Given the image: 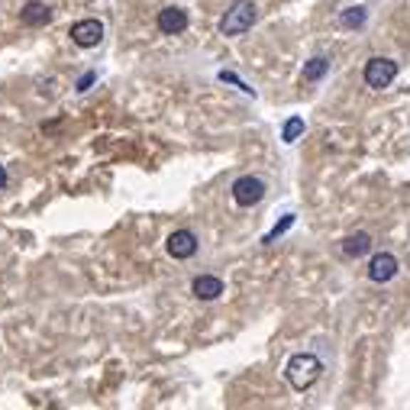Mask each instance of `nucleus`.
I'll return each mask as SVG.
<instances>
[{"instance_id": "obj_1", "label": "nucleus", "mask_w": 410, "mask_h": 410, "mask_svg": "<svg viewBox=\"0 0 410 410\" xmlns=\"http://www.w3.org/2000/svg\"><path fill=\"white\" fill-rule=\"evenodd\" d=\"M320 375H323V362L317 359V355H310V352L291 355V359H288V365H285V378H288V384H291L294 391L313 388Z\"/></svg>"}, {"instance_id": "obj_2", "label": "nucleus", "mask_w": 410, "mask_h": 410, "mask_svg": "<svg viewBox=\"0 0 410 410\" xmlns=\"http://www.w3.org/2000/svg\"><path fill=\"white\" fill-rule=\"evenodd\" d=\"M252 23H256V4H252V0H236V4L223 14L220 33L223 36H243L252 29Z\"/></svg>"}, {"instance_id": "obj_3", "label": "nucleus", "mask_w": 410, "mask_h": 410, "mask_svg": "<svg viewBox=\"0 0 410 410\" xmlns=\"http://www.w3.org/2000/svg\"><path fill=\"white\" fill-rule=\"evenodd\" d=\"M362 78H365V84H369L372 90H384L391 81L397 78V62H391V58H369L365 62V71H362Z\"/></svg>"}, {"instance_id": "obj_4", "label": "nucleus", "mask_w": 410, "mask_h": 410, "mask_svg": "<svg viewBox=\"0 0 410 410\" xmlns=\"http://www.w3.org/2000/svg\"><path fill=\"white\" fill-rule=\"evenodd\" d=\"M265 197V181L256 178V174H243V178L233 181V201L239 207H256Z\"/></svg>"}, {"instance_id": "obj_5", "label": "nucleus", "mask_w": 410, "mask_h": 410, "mask_svg": "<svg viewBox=\"0 0 410 410\" xmlns=\"http://www.w3.org/2000/svg\"><path fill=\"white\" fill-rule=\"evenodd\" d=\"M100 39H104V23L100 20H78L71 26V42L81 49H94V46H100Z\"/></svg>"}, {"instance_id": "obj_6", "label": "nucleus", "mask_w": 410, "mask_h": 410, "mask_svg": "<svg viewBox=\"0 0 410 410\" xmlns=\"http://www.w3.org/2000/svg\"><path fill=\"white\" fill-rule=\"evenodd\" d=\"M165 252L172 258H181V262H184V258H191L197 252V236L191 230H174L165 243Z\"/></svg>"}, {"instance_id": "obj_7", "label": "nucleus", "mask_w": 410, "mask_h": 410, "mask_svg": "<svg viewBox=\"0 0 410 410\" xmlns=\"http://www.w3.org/2000/svg\"><path fill=\"white\" fill-rule=\"evenodd\" d=\"M394 275H397V258L391 256V252H378V256H372L369 278L375 281V285H384V281H391Z\"/></svg>"}, {"instance_id": "obj_8", "label": "nucleus", "mask_w": 410, "mask_h": 410, "mask_svg": "<svg viewBox=\"0 0 410 410\" xmlns=\"http://www.w3.org/2000/svg\"><path fill=\"white\" fill-rule=\"evenodd\" d=\"M159 29L165 36L184 33V29H188V14H184V10H178V7H165L159 14Z\"/></svg>"}, {"instance_id": "obj_9", "label": "nucleus", "mask_w": 410, "mask_h": 410, "mask_svg": "<svg viewBox=\"0 0 410 410\" xmlns=\"http://www.w3.org/2000/svg\"><path fill=\"white\" fill-rule=\"evenodd\" d=\"M191 294L197 300H216L223 294V281L216 275H197L194 285H191Z\"/></svg>"}, {"instance_id": "obj_10", "label": "nucleus", "mask_w": 410, "mask_h": 410, "mask_svg": "<svg viewBox=\"0 0 410 410\" xmlns=\"http://www.w3.org/2000/svg\"><path fill=\"white\" fill-rule=\"evenodd\" d=\"M20 20L26 23V26H46V23L52 20V10H49V4H42V0H29V4H23Z\"/></svg>"}, {"instance_id": "obj_11", "label": "nucleus", "mask_w": 410, "mask_h": 410, "mask_svg": "<svg viewBox=\"0 0 410 410\" xmlns=\"http://www.w3.org/2000/svg\"><path fill=\"white\" fill-rule=\"evenodd\" d=\"M369 249H372V236H369V233H352L349 239H342V252H346L349 258L365 256Z\"/></svg>"}, {"instance_id": "obj_12", "label": "nucleus", "mask_w": 410, "mask_h": 410, "mask_svg": "<svg viewBox=\"0 0 410 410\" xmlns=\"http://www.w3.org/2000/svg\"><path fill=\"white\" fill-rule=\"evenodd\" d=\"M365 20H369V10H365V7H349V10H342V14H340V26L342 29H359V26H365Z\"/></svg>"}, {"instance_id": "obj_13", "label": "nucleus", "mask_w": 410, "mask_h": 410, "mask_svg": "<svg viewBox=\"0 0 410 410\" xmlns=\"http://www.w3.org/2000/svg\"><path fill=\"white\" fill-rule=\"evenodd\" d=\"M294 220H298V216H294V214H285V216H281V220L275 223V226H271V230L262 236V243L268 246V243H275V239H278V236H285V233L294 226Z\"/></svg>"}, {"instance_id": "obj_14", "label": "nucleus", "mask_w": 410, "mask_h": 410, "mask_svg": "<svg viewBox=\"0 0 410 410\" xmlns=\"http://www.w3.org/2000/svg\"><path fill=\"white\" fill-rule=\"evenodd\" d=\"M327 68H330V62H327L323 56L310 58V62L304 65V81H320V78L327 75Z\"/></svg>"}, {"instance_id": "obj_15", "label": "nucleus", "mask_w": 410, "mask_h": 410, "mask_svg": "<svg viewBox=\"0 0 410 410\" xmlns=\"http://www.w3.org/2000/svg\"><path fill=\"white\" fill-rule=\"evenodd\" d=\"M300 136H304V120H300V117H291L285 126H281V140H285L288 146H291V142H298Z\"/></svg>"}, {"instance_id": "obj_16", "label": "nucleus", "mask_w": 410, "mask_h": 410, "mask_svg": "<svg viewBox=\"0 0 410 410\" xmlns=\"http://www.w3.org/2000/svg\"><path fill=\"white\" fill-rule=\"evenodd\" d=\"M220 81H223V84H233V88H239V90H243V94H249V98H256V88H249V84H246L239 75H233V71H220Z\"/></svg>"}, {"instance_id": "obj_17", "label": "nucleus", "mask_w": 410, "mask_h": 410, "mask_svg": "<svg viewBox=\"0 0 410 410\" xmlns=\"http://www.w3.org/2000/svg\"><path fill=\"white\" fill-rule=\"evenodd\" d=\"M94 81H98V75H94V71H88V75H84V78H78V84H75V88L81 90V94H84V90H88L90 84H94Z\"/></svg>"}, {"instance_id": "obj_18", "label": "nucleus", "mask_w": 410, "mask_h": 410, "mask_svg": "<svg viewBox=\"0 0 410 410\" xmlns=\"http://www.w3.org/2000/svg\"><path fill=\"white\" fill-rule=\"evenodd\" d=\"M4 184H7V168L0 165V188H4Z\"/></svg>"}]
</instances>
